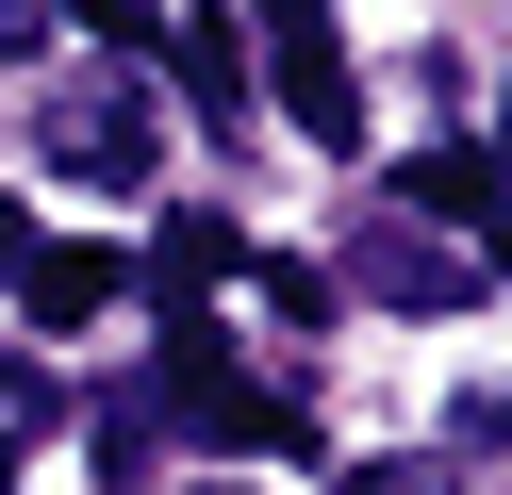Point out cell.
Segmentation results:
<instances>
[{"mask_svg": "<svg viewBox=\"0 0 512 495\" xmlns=\"http://www.w3.org/2000/svg\"><path fill=\"white\" fill-rule=\"evenodd\" d=\"M397 215H430V231H496V165H479V149H430V165L397 182Z\"/></svg>", "mask_w": 512, "mask_h": 495, "instance_id": "obj_5", "label": "cell"}, {"mask_svg": "<svg viewBox=\"0 0 512 495\" xmlns=\"http://www.w3.org/2000/svg\"><path fill=\"white\" fill-rule=\"evenodd\" d=\"M17 297H34V330H83V314L116 297V248H34V281H17Z\"/></svg>", "mask_w": 512, "mask_h": 495, "instance_id": "obj_6", "label": "cell"}, {"mask_svg": "<svg viewBox=\"0 0 512 495\" xmlns=\"http://www.w3.org/2000/svg\"><path fill=\"white\" fill-rule=\"evenodd\" d=\"M347 495H446V462H347Z\"/></svg>", "mask_w": 512, "mask_h": 495, "instance_id": "obj_8", "label": "cell"}, {"mask_svg": "<svg viewBox=\"0 0 512 495\" xmlns=\"http://www.w3.org/2000/svg\"><path fill=\"white\" fill-rule=\"evenodd\" d=\"M50 17H67V0H0V66H34V50H50Z\"/></svg>", "mask_w": 512, "mask_h": 495, "instance_id": "obj_7", "label": "cell"}, {"mask_svg": "<svg viewBox=\"0 0 512 495\" xmlns=\"http://www.w3.org/2000/svg\"><path fill=\"white\" fill-rule=\"evenodd\" d=\"M34 248H50V231L17 215V198H0V281H34Z\"/></svg>", "mask_w": 512, "mask_h": 495, "instance_id": "obj_9", "label": "cell"}, {"mask_svg": "<svg viewBox=\"0 0 512 495\" xmlns=\"http://www.w3.org/2000/svg\"><path fill=\"white\" fill-rule=\"evenodd\" d=\"M67 429V380H50L34 347H0V479H34V446Z\"/></svg>", "mask_w": 512, "mask_h": 495, "instance_id": "obj_4", "label": "cell"}, {"mask_svg": "<svg viewBox=\"0 0 512 495\" xmlns=\"http://www.w3.org/2000/svg\"><path fill=\"white\" fill-rule=\"evenodd\" d=\"M34 149H50V182H83V198H133L149 165H166V116H149V83H116V66H100V83H67V99L34 116Z\"/></svg>", "mask_w": 512, "mask_h": 495, "instance_id": "obj_1", "label": "cell"}, {"mask_svg": "<svg viewBox=\"0 0 512 495\" xmlns=\"http://www.w3.org/2000/svg\"><path fill=\"white\" fill-rule=\"evenodd\" d=\"M265 66H281V116H298L314 149H347V132H364V66L331 50V17H314V0H298V17H265Z\"/></svg>", "mask_w": 512, "mask_h": 495, "instance_id": "obj_2", "label": "cell"}, {"mask_svg": "<svg viewBox=\"0 0 512 495\" xmlns=\"http://www.w3.org/2000/svg\"><path fill=\"white\" fill-rule=\"evenodd\" d=\"M364 297H397V314H463V297H479V264L446 248L430 215H380V231H364Z\"/></svg>", "mask_w": 512, "mask_h": 495, "instance_id": "obj_3", "label": "cell"}, {"mask_svg": "<svg viewBox=\"0 0 512 495\" xmlns=\"http://www.w3.org/2000/svg\"><path fill=\"white\" fill-rule=\"evenodd\" d=\"M265 17H298V0H265Z\"/></svg>", "mask_w": 512, "mask_h": 495, "instance_id": "obj_10", "label": "cell"}]
</instances>
